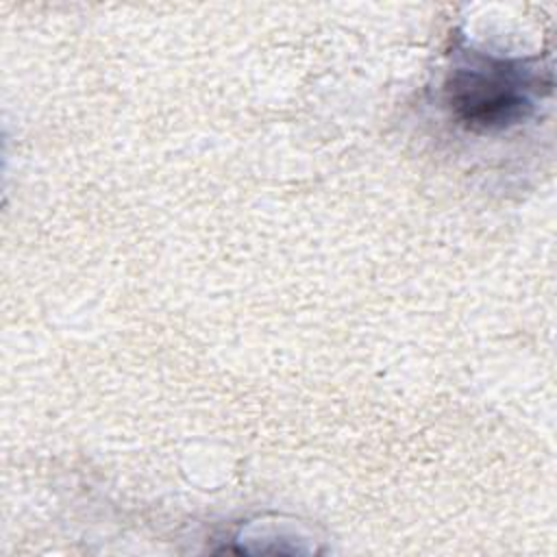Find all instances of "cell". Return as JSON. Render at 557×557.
Here are the masks:
<instances>
[{
  "label": "cell",
  "instance_id": "obj_1",
  "mask_svg": "<svg viewBox=\"0 0 557 557\" xmlns=\"http://www.w3.org/2000/svg\"><path fill=\"white\" fill-rule=\"evenodd\" d=\"M540 98V74L522 59L459 52L444 81L450 115L472 133L507 131L527 120Z\"/></svg>",
  "mask_w": 557,
  "mask_h": 557
}]
</instances>
